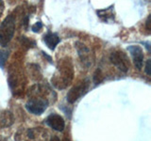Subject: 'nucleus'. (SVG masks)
<instances>
[{"mask_svg":"<svg viewBox=\"0 0 151 141\" xmlns=\"http://www.w3.org/2000/svg\"><path fill=\"white\" fill-rule=\"evenodd\" d=\"M15 32V15H9L2 22L0 26V45L6 47L12 40Z\"/></svg>","mask_w":151,"mask_h":141,"instance_id":"20e7f679","label":"nucleus"},{"mask_svg":"<svg viewBox=\"0 0 151 141\" xmlns=\"http://www.w3.org/2000/svg\"><path fill=\"white\" fill-rule=\"evenodd\" d=\"M44 41L45 42V44L47 45L49 49L51 50H54L55 47L59 44L60 42V38L59 36L55 34V33H51V32H48L47 34L44 37Z\"/></svg>","mask_w":151,"mask_h":141,"instance_id":"9b49d317","label":"nucleus"},{"mask_svg":"<svg viewBox=\"0 0 151 141\" xmlns=\"http://www.w3.org/2000/svg\"><path fill=\"white\" fill-rule=\"evenodd\" d=\"M150 63H151V60L148 59L146 61V64H145V72L146 73L147 75H150L151 74V72H150Z\"/></svg>","mask_w":151,"mask_h":141,"instance_id":"2eb2a0df","label":"nucleus"},{"mask_svg":"<svg viewBox=\"0 0 151 141\" xmlns=\"http://www.w3.org/2000/svg\"><path fill=\"white\" fill-rule=\"evenodd\" d=\"M42 23H36L34 26H32V30L34 31V32H39V30H41L42 29Z\"/></svg>","mask_w":151,"mask_h":141,"instance_id":"4468645a","label":"nucleus"},{"mask_svg":"<svg viewBox=\"0 0 151 141\" xmlns=\"http://www.w3.org/2000/svg\"><path fill=\"white\" fill-rule=\"evenodd\" d=\"M24 74H22L17 70H14L12 73H9V83L11 88L14 90V92H17L19 89L24 88Z\"/></svg>","mask_w":151,"mask_h":141,"instance_id":"1a4fd4ad","label":"nucleus"},{"mask_svg":"<svg viewBox=\"0 0 151 141\" xmlns=\"http://www.w3.org/2000/svg\"><path fill=\"white\" fill-rule=\"evenodd\" d=\"M49 141H60V138L58 137V136H52Z\"/></svg>","mask_w":151,"mask_h":141,"instance_id":"a211bd4d","label":"nucleus"},{"mask_svg":"<svg viewBox=\"0 0 151 141\" xmlns=\"http://www.w3.org/2000/svg\"><path fill=\"white\" fill-rule=\"evenodd\" d=\"M103 80H104V76L102 74L101 70H99V69L96 70V73L93 74V82L96 84H99V83H101Z\"/></svg>","mask_w":151,"mask_h":141,"instance_id":"ddd939ff","label":"nucleus"},{"mask_svg":"<svg viewBox=\"0 0 151 141\" xmlns=\"http://www.w3.org/2000/svg\"><path fill=\"white\" fill-rule=\"evenodd\" d=\"M145 28H146V30H147L148 32L150 31V15L147 17V19H146V22H145Z\"/></svg>","mask_w":151,"mask_h":141,"instance_id":"dca6fc26","label":"nucleus"},{"mask_svg":"<svg viewBox=\"0 0 151 141\" xmlns=\"http://www.w3.org/2000/svg\"><path fill=\"white\" fill-rule=\"evenodd\" d=\"M90 86V81L88 79H84L81 82H79L78 85L74 86L70 89V91L67 93V102L70 103H74L76 101L86 94Z\"/></svg>","mask_w":151,"mask_h":141,"instance_id":"0eeeda50","label":"nucleus"},{"mask_svg":"<svg viewBox=\"0 0 151 141\" xmlns=\"http://www.w3.org/2000/svg\"><path fill=\"white\" fill-rule=\"evenodd\" d=\"M64 141H70V140H69L68 138H65V139H64Z\"/></svg>","mask_w":151,"mask_h":141,"instance_id":"aec40b11","label":"nucleus"},{"mask_svg":"<svg viewBox=\"0 0 151 141\" xmlns=\"http://www.w3.org/2000/svg\"><path fill=\"white\" fill-rule=\"evenodd\" d=\"M13 115L8 110L0 113V127H9L13 123Z\"/></svg>","mask_w":151,"mask_h":141,"instance_id":"f8f14e48","label":"nucleus"},{"mask_svg":"<svg viewBox=\"0 0 151 141\" xmlns=\"http://www.w3.org/2000/svg\"><path fill=\"white\" fill-rule=\"evenodd\" d=\"M75 47L77 49V52L78 54V56L80 58V61L83 64L84 67L90 68L92 67L94 62V56L91 49L87 45L82 43L81 41H77L75 43Z\"/></svg>","mask_w":151,"mask_h":141,"instance_id":"423d86ee","label":"nucleus"},{"mask_svg":"<svg viewBox=\"0 0 151 141\" xmlns=\"http://www.w3.org/2000/svg\"><path fill=\"white\" fill-rule=\"evenodd\" d=\"M129 52L130 53L132 59H133V63L137 70H141L144 66V51L142 49V47L139 45H130L127 48Z\"/></svg>","mask_w":151,"mask_h":141,"instance_id":"6e6552de","label":"nucleus"},{"mask_svg":"<svg viewBox=\"0 0 151 141\" xmlns=\"http://www.w3.org/2000/svg\"><path fill=\"white\" fill-rule=\"evenodd\" d=\"M74 78V69L69 59H63L59 63L57 73L52 77V84L59 89L68 87Z\"/></svg>","mask_w":151,"mask_h":141,"instance_id":"f03ea898","label":"nucleus"},{"mask_svg":"<svg viewBox=\"0 0 151 141\" xmlns=\"http://www.w3.org/2000/svg\"><path fill=\"white\" fill-rule=\"evenodd\" d=\"M48 134L41 127L20 129L14 135L15 141H47Z\"/></svg>","mask_w":151,"mask_h":141,"instance_id":"7ed1b4c3","label":"nucleus"},{"mask_svg":"<svg viewBox=\"0 0 151 141\" xmlns=\"http://www.w3.org/2000/svg\"><path fill=\"white\" fill-rule=\"evenodd\" d=\"M4 9H5V5H4V2H3V1H0V17H1V15L3 14Z\"/></svg>","mask_w":151,"mask_h":141,"instance_id":"f3484780","label":"nucleus"},{"mask_svg":"<svg viewBox=\"0 0 151 141\" xmlns=\"http://www.w3.org/2000/svg\"><path fill=\"white\" fill-rule=\"evenodd\" d=\"M46 123L48 124L52 129L56 131L61 132L65 127V122L63 118L58 114H50L46 119Z\"/></svg>","mask_w":151,"mask_h":141,"instance_id":"9d476101","label":"nucleus"},{"mask_svg":"<svg viewBox=\"0 0 151 141\" xmlns=\"http://www.w3.org/2000/svg\"><path fill=\"white\" fill-rule=\"evenodd\" d=\"M53 94V91L47 86L42 84L34 85L28 90V100L26 103V108L34 115L42 114L48 106Z\"/></svg>","mask_w":151,"mask_h":141,"instance_id":"f257e3e1","label":"nucleus"},{"mask_svg":"<svg viewBox=\"0 0 151 141\" xmlns=\"http://www.w3.org/2000/svg\"><path fill=\"white\" fill-rule=\"evenodd\" d=\"M110 61L115 67L123 73L129 72V58L126 53L120 50H115L110 55Z\"/></svg>","mask_w":151,"mask_h":141,"instance_id":"39448f33","label":"nucleus"},{"mask_svg":"<svg viewBox=\"0 0 151 141\" xmlns=\"http://www.w3.org/2000/svg\"><path fill=\"white\" fill-rule=\"evenodd\" d=\"M0 141H7L5 138H0Z\"/></svg>","mask_w":151,"mask_h":141,"instance_id":"6ab92c4d","label":"nucleus"}]
</instances>
